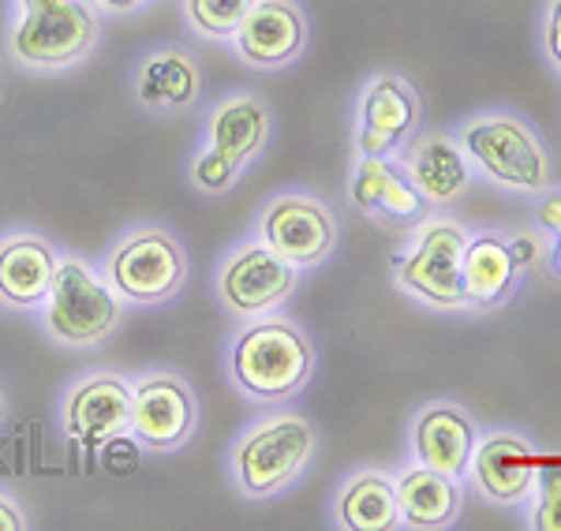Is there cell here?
Returning <instances> with one entry per match:
<instances>
[{"mask_svg":"<svg viewBox=\"0 0 561 531\" xmlns=\"http://www.w3.org/2000/svg\"><path fill=\"white\" fill-rule=\"evenodd\" d=\"M319 353L304 326L285 314H259L240 326L229 345V378L243 397L259 404H285L300 397L314 378Z\"/></svg>","mask_w":561,"mask_h":531,"instance_id":"1","label":"cell"},{"mask_svg":"<svg viewBox=\"0 0 561 531\" xmlns=\"http://www.w3.org/2000/svg\"><path fill=\"white\" fill-rule=\"evenodd\" d=\"M319 453V427L296 412H274L251 423L232 442L229 472L243 498L270 501L304 480Z\"/></svg>","mask_w":561,"mask_h":531,"instance_id":"2","label":"cell"},{"mask_svg":"<svg viewBox=\"0 0 561 531\" xmlns=\"http://www.w3.org/2000/svg\"><path fill=\"white\" fill-rule=\"evenodd\" d=\"M457 142L476 173L502 192L539 199L554 184V169L539 131L517 113L491 109L468 116L457 128Z\"/></svg>","mask_w":561,"mask_h":531,"instance_id":"3","label":"cell"},{"mask_svg":"<svg viewBox=\"0 0 561 531\" xmlns=\"http://www.w3.org/2000/svg\"><path fill=\"white\" fill-rule=\"evenodd\" d=\"M128 303L116 296L102 269L87 258L60 255L53 288L42 303V326L65 348H98L121 330Z\"/></svg>","mask_w":561,"mask_h":531,"instance_id":"4","label":"cell"},{"mask_svg":"<svg viewBox=\"0 0 561 531\" xmlns=\"http://www.w3.org/2000/svg\"><path fill=\"white\" fill-rule=\"evenodd\" d=\"M102 42V15L87 0H57L38 12H15L8 23L4 49L12 65L38 76L71 71Z\"/></svg>","mask_w":561,"mask_h":531,"instance_id":"5","label":"cell"},{"mask_svg":"<svg viewBox=\"0 0 561 531\" xmlns=\"http://www.w3.org/2000/svg\"><path fill=\"white\" fill-rule=\"evenodd\" d=\"M468 229L449 213L415 224L412 244L393 258V285L431 311H465Z\"/></svg>","mask_w":561,"mask_h":531,"instance_id":"6","label":"cell"},{"mask_svg":"<svg viewBox=\"0 0 561 531\" xmlns=\"http://www.w3.org/2000/svg\"><path fill=\"white\" fill-rule=\"evenodd\" d=\"M102 274L128 308H161L187 285V251L161 224H139L108 247Z\"/></svg>","mask_w":561,"mask_h":531,"instance_id":"7","label":"cell"},{"mask_svg":"<svg viewBox=\"0 0 561 531\" xmlns=\"http://www.w3.org/2000/svg\"><path fill=\"white\" fill-rule=\"evenodd\" d=\"M296 285H300V269L285 263L262 236L232 247L214 274L217 303L240 322L274 314L296 292Z\"/></svg>","mask_w":561,"mask_h":531,"instance_id":"8","label":"cell"},{"mask_svg":"<svg viewBox=\"0 0 561 531\" xmlns=\"http://www.w3.org/2000/svg\"><path fill=\"white\" fill-rule=\"evenodd\" d=\"M423 128V97L397 71H378L356 97V158H397Z\"/></svg>","mask_w":561,"mask_h":531,"instance_id":"9","label":"cell"},{"mask_svg":"<svg viewBox=\"0 0 561 531\" xmlns=\"http://www.w3.org/2000/svg\"><path fill=\"white\" fill-rule=\"evenodd\" d=\"M285 263H293L300 274L322 266L337 251L341 224L337 213L322 199L304 192H280L259 210V232Z\"/></svg>","mask_w":561,"mask_h":531,"instance_id":"10","label":"cell"},{"mask_svg":"<svg viewBox=\"0 0 561 531\" xmlns=\"http://www.w3.org/2000/svg\"><path fill=\"white\" fill-rule=\"evenodd\" d=\"M539 467L542 457L528 435L510 427H494V430H479V442L472 449L465 480L472 483L486 506L520 509L528 506L531 490H536Z\"/></svg>","mask_w":561,"mask_h":531,"instance_id":"11","label":"cell"},{"mask_svg":"<svg viewBox=\"0 0 561 531\" xmlns=\"http://www.w3.org/2000/svg\"><path fill=\"white\" fill-rule=\"evenodd\" d=\"M128 430L150 453H176L198 430V397L187 378L173 371H153L131 382Z\"/></svg>","mask_w":561,"mask_h":531,"instance_id":"12","label":"cell"},{"mask_svg":"<svg viewBox=\"0 0 561 531\" xmlns=\"http://www.w3.org/2000/svg\"><path fill=\"white\" fill-rule=\"evenodd\" d=\"M232 53L255 71H285L311 45V20L300 0H255L248 20L232 34Z\"/></svg>","mask_w":561,"mask_h":531,"instance_id":"13","label":"cell"},{"mask_svg":"<svg viewBox=\"0 0 561 531\" xmlns=\"http://www.w3.org/2000/svg\"><path fill=\"white\" fill-rule=\"evenodd\" d=\"M131 416V382L124 374L98 371L68 385L60 397V427L76 446L98 453L108 438L124 435Z\"/></svg>","mask_w":561,"mask_h":531,"instance_id":"14","label":"cell"},{"mask_svg":"<svg viewBox=\"0 0 561 531\" xmlns=\"http://www.w3.org/2000/svg\"><path fill=\"white\" fill-rule=\"evenodd\" d=\"M524 269L513 236L502 229L468 232L465 247V311H502L520 292Z\"/></svg>","mask_w":561,"mask_h":531,"instance_id":"15","label":"cell"},{"mask_svg":"<svg viewBox=\"0 0 561 531\" xmlns=\"http://www.w3.org/2000/svg\"><path fill=\"white\" fill-rule=\"evenodd\" d=\"M476 442H479V423L457 401H431L412 416V430H409L412 457L442 475H454V480L465 483Z\"/></svg>","mask_w":561,"mask_h":531,"instance_id":"16","label":"cell"},{"mask_svg":"<svg viewBox=\"0 0 561 531\" xmlns=\"http://www.w3.org/2000/svg\"><path fill=\"white\" fill-rule=\"evenodd\" d=\"M397 161L404 165L420 199L431 210H446V206L460 203L476 184V169L465 150H460L457 135H415L409 147L397 154Z\"/></svg>","mask_w":561,"mask_h":531,"instance_id":"17","label":"cell"},{"mask_svg":"<svg viewBox=\"0 0 561 531\" xmlns=\"http://www.w3.org/2000/svg\"><path fill=\"white\" fill-rule=\"evenodd\" d=\"M131 94L139 109L153 116H180L195 109L203 97V68L198 57L184 45H161L147 53L131 76Z\"/></svg>","mask_w":561,"mask_h":531,"instance_id":"18","label":"cell"},{"mask_svg":"<svg viewBox=\"0 0 561 531\" xmlns=\"http://www.w3.org/2000/svg\"><path fill=\"white\" fill-rule=\"evenodd\" d=\"M60 251L42 232H8L0 236V303L12 311H42L53 288Z\"/></svg>","mask_w":561,"mask_h":531,"instance_id":"19","label":"cell"},{"mask_svg":"<svg viewBox=\"0 0 561 531\" xmlns=\"http://www.w3.org/2000/svg\"><path fill=\"white\" fill-rule=\"evenodd\" d=\"M348 203L367 218L393 224H420L431 210L397 158H356L348 176Z\"/></svg>","mask_w":561,"mask_h":531,"instance_id":"20","label":"cell"},{"mask_svg":"<svg viewBox=\"0 0 561 531\" xmlns=\"http://www.w3.org/2000/svg\"><path fill=\"white\" fill-rule=\"evenodd\" d=\"M270 135H274V113L255 90L225 94L206 116V147H214L240 169H248L270 147Z\"/></svg>","mask_w":561,"mask_h":531,"instance_id":"21","label":"cell"},{"mask_svg":"<svg viewBox=\"0 0 561 531\" xmlns=\"http://www.w3.org/2000/svg\"><path fill=\"white\" fill-rule=\"evenodd\" d=\"M397 509H401V528L409 531H446L454 528L465 512V483L454 475H442L427 464H409L393 475Z\"/></svg>","mask_w":561,"mask_h":531,"instance_id":"22","label":"cell"},{"mask_svg":"<svg viewBox=\"0 0 561 531\" xmlns=\"http://www.w3.org/2000/svg\"><path fill=\"white\" fill-rule=\"evenodd\" d=\"M333 524L341 531H397L401 509H397L393 475L378 467H359L333 494Z\"/></svg>","mask_w":561,"mask_h":531,"instance_id":"23","label":"cell"},{"mask_svg":"<svg viewBox=\"0 0 561 531\" xmlns=\"http://www.w3.org/2000/svg\"><path fill=\"white\" fill-rule=\"evenodd\" d=\"M251 8H255V0H180V15H184L187 31L206 42H232Z\"/></svg>","mask_w":561,"mask_h":531,"instance_id":"24","label":"cell"},{"mask_svg":"<svg viewBox=\"0 0 561 531\" xmlns=\"http://www.w3.org/2000/svg\"><path fill=\"white\" fill-rule=\"evenodd\" d=\"M531 531H561V464H542L539 483L528 498Z\"/></svg>","mask_w":561,"mask_h":531,"instance_id":"25","label":"cell"},{"mask_svg":"<svg viewBox=\"0 0 561 531\" xmlns=\"http://www.w3.org/2000/svg\"><path fill=\"white\" fill-rule=\"evenodd\" d=\"M240 173H243L240 165H232L229 158L217 154V150L206 147V142H203V150H198L195 161H192V184L203 195H225V192H232V184L240 180Z\"/></svg>","mask_w":561,"mask_h":531,"instance_id":"26","label":"cell"},{"mask_svg":"<svg viewBox=\"0 0 561 531\" xmlns=\"http://www.w3.org/2000/svg\"><path fill=\"white\" fill-rule=\"evenodd\" d=\"M139 438L131 435V430H124V435H116V438H108V442L102 446V464H105V472L108 475H128L135 472V464H139Z\"/></svg>","mask_w":561,"mask_h":531,"instance_id":"27","label":"cell"},{"mask_svg":"<svg viewBox=\"0 0 561 531\" xmlns=\"http://www.w3.org/2000/svg\"><path fill=\"white\" fill-rule=\"evenodd\" d=\"M539 38H542V53H547V60L558 68V76H561V0H547V8H542V23H539Z\"/></svg>","mask_w":561,"mask_h":531,"instance_id":"28","label":"cell"},{"mask_svg":"<svg viewBox=\"0 0 561 531\" xmlns=\"http://www.w3.org/2000/svg\"><path fill=\"white\" fill-rule=\"evenodd\" d=\"M31 528V517L23 512L20 501L12 494H0V531H26Z\"/></svg>","mask_w":561,"mask_h":531,"instance_id":"29","label":"cell"},{"mask_svg":"<svg viewBox=\"0 0 561 531\" xmlns=\"http://www.w3.org/2000/svg\"><path fill=\"white\" fill-rule=\"evenodd\" d=\"M98 15H135V12H147L150 4L158 0H87Z\"/></svg>","mask_w":561,"mask_h":531,"instance_id":"30","label":"cell"},{"mask_svg":"<svg viewBox=\"0 0 561 531\" xmlns=\"http://www.w3.org/2000/svg\"><path fill=\"white\" fill-rule=\"evenodd\" d=\"M542 258H547V269H550V274H554L558 281H561V229H554V232L547 236V255H542Z\"/></svg>","mask_w":561,"mask_h":531,"instance_id":"31","label":"cell"},{"mask_svg":"<svg viewBox=\"0 0 561 531\" xmlns=\"http://www.w3.org/2000/svg\"><path fill=\"white\" fill-rule=\"evenodd\" d=\"M57 0H12V12H38V8H49Z\"/></svg>","mask_w":561,"mask_h":531,"instance_id":"32","label":"cell"},{"mask_svg":"<svg viewBox=\"0 0 561 531\" xmlns=\"http://www.w3.org/2000/svg\"><path fill=\"white\" fill-rule=\"evenodd\" d=\"M0 419H4V390H0Z\"/></svg>","mask_w":561,"mask_h":531,"instance_id":"33","label":"cell"}]
</instances>
